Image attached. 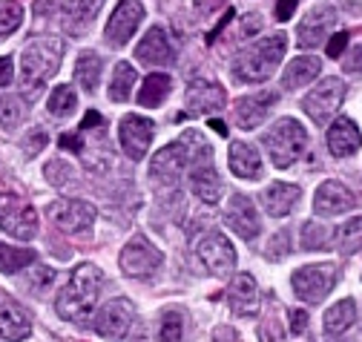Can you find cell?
I'll return each instance as SVG.
<instances>
[{"mask_svg": "<svg viewBox=\"0 0 362 342\" xmlns=\"http://www.w3.org/2000/svg\"><path fill=\"white\" fill-rule=\"evenodd\" d=\"M354 322H356V302H354V299H339L337 305H331L325 311V334L328 336L345 334Z\"/></svg>", "mask_w": 362, "mask_h": 342, "instance_id": "obj_29", "label": "cell"}, {"mask_svg": "<svg viewBox=\"0 0 362 342\" xmlns=\"http://www.w3.org/2000/svg\"><path fill=\"white\" fill-rule=\"evenodd\" d=\"M21 121H23V101L18 95H0V126L15 130Z\"/></svg>", "mask_w": 362, "mask_h": 342, "instance_id": "obj_39", "label": "cell"}, {"mask_svg": "<svg viewBox=\"0 0 362 342\" xmlns=\"http://www.w3.org/2000/svg\"><path fill=\"white\" fill-rule=\"evenodd\" d=\"M52 279H55V271L40 265V268L32 273V290H37V293H40V290H47V288L52 285Z\"/></svg>", "mask_w": 362, "mask_h": 342, "instance_id": "obj_44", "label": "cell"}, {"mask_svg": "<svg viewBox=\"0 0 362 342\" xmlns=\"http://www.w3.org/2000/svg\"><path fill=\"white\" fill-rule=\"evenodd\" d=\"M213 342H239V336H236V331L230 325H218L213 331Z\"/></svg>", "mask_w": 362, "mask_h": 342, "instance_id": "obj_50", "label": "cell"}, {"mask_svg": "<svg viewBox=\"0 0 362 342\" xmlns=\"http://www.w3.org/2000/svg\"><path fill=\"white\" fill-rule=\"evenodd\" d=\"M279 101V95L276 93H256V95H245V98H239L236 101V124L242 126V130H256V126L267 118V112H270V107H274Z\"/></svg>", "mask_w": 362, "mask_h": 342, "instance_id": "obj_20", "label": "cell"}, {"mask_svg": "<svg viewBox=\"0 0 362 342\" xmlns=\"http://www.w3.org/2000/svg\"><path fill=\"white\" fill-rule=\"evenodd\" d=\"M170 90H173V78H170V75H164V72H150V75L144 78V83H141L139 95H135V101H139L141 107H147V110H156V107H161V104L167 101Z\"/></svg>", "mask_w": 362, "mask_h": 342, "instance_id": "obj_28", "label": "cell"}, {"mask_svg": "<svg viewBox=\"0 0 362 342\" xmlns=\"http://www.w3.org/2000/svg\"><path fill=\"white\" fill-rule=\"evenodd\" d=\"M35 262V253L26 247H12L6 242H0V271L4 273H21L26 265Z\"/></svg>", "mask_w": 362, "mask_h": 342, "instance_id": "obj_33", "label": "cell"}, {"mask_svg": "<svg viewBox=\"0 0 362 342\" xmlns=\"http://www.w3.org/2000/svg\"><path fill=\"white\" fill-rule=\"evenodd\" d=\"M135 342H141V339H135Z\"/></svg>", "mask_w": 362, "mask_h": 342, "instance_id": "obj_56", "label": "cell"}, {"mask_svg": "<svg viewBox=\"0 0 362 342\" xmlns=\"http://www.w3.org/2000/svg\"><path fill=\"white\" fill-rule=\"evenodd\" d=\"M337 247L342 256H354L356 250H362V216L345 222L337 230Z\"/></svg>", "mask_w": 362, "mask_h": 342, "instance_id": "obj_34", "label": "cell"}, {"mask_svg": "<svg viewBox=\"0 0 362 342\" xmlns=\"http://www.w3.org/2000/svg\"><path fill=\"white\" fill-rule=\"evenodd\" d=\"M93 126H104V118H101V112L89 110V112L83 115V121H81V130H93Z\"/></svg>", "mask_w": 362, "mask_h": 342, "instance_id": "obj_52", "label": "cell"}, {"mask_svg": "<svg viewBox=\"0 0 362 342\" xmlns=\"http://www.w3.org/2000/svg\"><path fill=\"white\" fill-rule=\"evenodd\" d=\"M101 69H104V64H101V58H98L95 52H83V55L78 58V64H75V78H78L81 90H83L86 95H93V93L98 90Z\"/></svg>", "mask_w": 362, "mask_h": 342, "instance_id": "obj_30", "label": "cell"}, {"mask_svg": "<svg viewBox=\"0 0 362 342\" xmlns=\"http://www.w3.org/2000/svg\"><path fill=\"white\" fill-rule=\"evenodd\" d=\"M64 150H72V153H81L83 150V144L78 141V136H72V133H66V136H61V141H58Z\"/></svg>", "mask_w": 362, "mask_h": 342, "instance_id": "obj_53", "label": "cell"}, {"mask_svg": "<svg viewBox=\"0 0 362 342\" xmlns=\"http://www.w3.org/2000/svg\"><path fill=\"white\" fill-rule=\"evenodd\" d=\"M348 47V32H337L331 40H328V58H339Z\"/></svg>", "mask_w": 362, "mask_h": 342, "instance_id": "obj_46", "label": "cell"}, {"mask_svg": "<svg viewBox=\"0 0 362 342\" xmlns=\"http://www.w3.org/2000/svg\"><path fill=\"white\" fill-rule=\"evenodd\" d=\"M285 49H288V37L282 32L276 35H267L256 44L245 47L236 61H233V75L236 81L242 83H262L274 75V69L279 66V61L285 58Z\"/></svg>", "mask_w": 362, "mask_h": 342, "instance_id": "obj_3", "label": "cell"}, {"mask_svg": "<svg viewBox=\"0 0 362 342\" xmlns=\"http://www.w3.org/2000/svg\"><path fill=\"white\" fill-rule=\"evenodd\" d=\"M141 20H144V6L139 4V0H121V4L115 6V12L110 15V20H107V29H104L107 44L112 49L127 47L129 37L135 35V29L141 26Z\"/></svg>", "mask_w": 362, "mask_h": 342, "instance_id": "obj_12", "label": "cell"}, {"mask_svg": "<svg viewBox=\"0 0 362 342\" xmlns=\"http://www.w3.org/2000/svg\"><path fill=\"white\" fill-rule=\"evenodd\" d=\"M101 288H104L101 268L89 265V262L78 265L69 273V279L61 288V293H58V302H55L58 317L66 319V322H75V325H86L89 317H93V311H95Z\"/></svg>", "mask_w": 362, "mask_h": 342, "instance_id": "obj_1", "label": "cell"}, {"mask_svg": "<svg viewBox=\"0 0 362 342\" xmlns=\"http://www.w3.org/2000/svg\"><path fill=\"white\" fill-rule=\"evenodd\" d=\"M224 101H228V93H224L221 83H213L204 78L193 81L187 87V95H185V107L193 115H213L224 107Z\"/></svg>", "mask_w": 362, "mask_h": 342, "instance_id": "obj_15", "label": "cell"}, {"mask_svg": "<svg viewBox=\"0 0 362 342\" xmlns=\"http://www.w3.org/2000/svg\"><path fill=\"white\" fill-rule=\"evenodd\" d=\"M299 199H302V190H299V184H291V182H274V184H267L264 193H262V201H264L267 213L276 216V219L293 213Z\"/></svg>", "mask_w": 362, "mask_h": 342, "instance_id": "obj_25", "label": "cell"}, {"mask_svg": "<svg viewBox=\"0 0 362 342\" xmlns=\"http://www.w3.org/2000/svg\"><path fill=\"white\" fill-rule=\"evenodd\" d=\"M356 207V196L342 182H325L313 193V213L316 216H342Z\"/></svg>", "mask_w": 362, "mask_h": 342, "instance_id": "obj_18", "label": "cell"}, {"mask_svg": "<svg viewBox=\"0 0 362 342\" xmlns=\"http://www.w3.org/2000/svg\"><path fill=\"white\" fill-rule=\"evenodd\" d=\"M359 141H362L359 126H356L351 118H337V121L328 126V150H331V155H337V158L354 155V153L359 150Z\"/></svg>", "mask_w": 362, "mask_h": 342, "instance_id": "obj_24", "label": "cell"}, {"mask_svg": "<svg viewBox=\"0 0 362 342\" xmlns=\"http://www.w3.org/2000/svg\"><path fill=\"white\" fill-rule=\"evenodd\" d=\"M47 216L64 233H89L95 225V207L81 199H58L47 207Z\"/></svg>", "mask_w": 362, "mask_h": 342, "instance_id": "obj_9", "label": "cell"}, {"mask_svg": "<svg viewBox=\"0 0 362 342\" xmlns=\"http://www.w3.org/2000/svg\"><path fill=\"white\" fill-rule=\"evenodd\" d=\"M135 325V305L124 296H115L110 302H104V308L95 317V331L107 339H124Z\"/></svg>", "mask_w": 362, "mask_h": 342, "instance_id": "obj_13", "label": "cell"}, {"mask_svg": "<svg viewBox=\"0 0 362 342\" xmlns=\"http://www.w3.org/2000/svg\"><path fill=\"white\" fill-rule=\"evenodd\" d=\"M0 230L12 233L21 242L37 236V210L15 193H0Z\"/></svg>", "mask_w": 362, "mask_h": 342, "instance_id": "obj_6", "label": "cell"}, {"mask_svg": "<svg viewBox=\"0 0 362 342\" xmlns=\"http://www.w3.org/2000/svg\"><path fill=\"white\" fill-rule=\"evenodd\" d=\"M256 29H259V15H247V18L242 20V32H245V35H253Z\"/></svg>", "mask_w": 362, "mask_h": 342, "instance_id": "obj_54", "label": "cell"}, {"mask_svg": "<svg viewBox=\"0 0 362 342\" xmlns=\"http://www.w3.org/2000/svg\"><path fill=\"white\" fill-rule=\"evenodd\" d=\"M224 225H228L233 233H239L242 239H256L262 230V219L253 207V201L245 193H236L224 210Z\"/></svg>", "mask_w": 362, "mask_h": 342, "instance_id": "obj_16", "label": "cell"}, {"mask_svg": "<svg viewBox=\"0 0 362 342\" xmlns=\"http://www.w3.org/2000/svg\"><path fill=\"white\" fill-rule=\"evenodd\" d=\"M43 176H47V182L55 184V187H66L75 173H72V164L69 161L52 158V161H47V167H43Z\"/></svg>", "mask_w": 362, "mask_h": 342, "instance_id": "obj_40", "label": "cell"}, {"mask_svg": "<svg viewBox=\"0 0 362 342\" xmlns=\"http://www.w3.org/2000/svg\"><path fill=\"white\" fill-rule=\"evenodd\" d=\"M267 259H274V262H282L285 256H291V230H279L274 239L267 242Z\"/></svg>", "mask_w": 362, "mask_h": 342, "instance_id": "obj_41", "label": "cell"}, {"mask_svg": "<svg viewBox=\"0 0 362 342\" xmlns=\"http://www.w3.org/2000/svg\"><path fill=\"white\" fill-rule=\"evenodd\" d=\"M322 72V61L320 58H310V55H305V58H293L288 66H285V72H282V90H299V87H305V83H310L316 75Z\"/></svg>", "mask_w": 362, "mask_h": 342, "instance_id": "obj_27", "label": "cell"}, {"mask_svg": "<svg viewBox=\"0 0 362 342\" xmlns=\"http://www.w3.org/2000/svg\"><path fill=\"white\" fill-rule=\"evenodd\" d=\"M210 126H213L216 133H221V136L228 133V124H224V121H218V118H213V121H210Z\"/></svg>", "mask_w": 362, "mask_h": 342, "instance_id": "obj_55", "label": "cell"}, {"mask_svg": "<svg viewBox=\"0 0 362 342\" xmlns=\"http://www.w3.org/2000/svg\"><path fill=\"white\" fill-rule=\"evenodd\" d=\"M135 78H139V72H135V66L129 61H118L115 69H112V78H110V98L112 101H127L132 95V87H135Z\"/></svg>", "mask_w": 362, "mask_h": 342, "instance_id": "obj_31", "label": "cell"}, {"mask_svg": "<svg viewBox=\"0 0 362 342\" xmlns=\"http://www.w3.org/2000/svg\"><path fill=\"white\" fill-rule=\"evenodd\" d=\"M334 233L322 222H305L302 225V250H328Z\"/></svg>", "mask_w": 362, "mask_h": 342, "instance_id": "obj_35", "label": "cell"}, {"mask_svg": "<svg viewBox=\"0 0 362 342\" xmlns=\"http://www.w3.org/2000/svg\"><path fill=\"white\" fill-rule=\"evenodd\" d=\"M196 256H199L202 268L216 279H228L236 271V250L224 233H207L196 244Z\"/></svg>", "mask_w": 362, "mask_h": 342, "instance_id": "obj_8", "label": "cell"}, {"mask_svg": "<svg viewBox=\"0 0 362 342\" xmlns=\"http://www.w3.org/2000/svg\"><path fill=\"white\" fill-rule=\"evenodd\" d=\"M337 23H339V15H337L334 6H325V4L313 6L302 18V23L296 26V44H299V49H316V47H322L325 37L337 29Z\"/></svg>", "mask_w": 362, "mask_h": 342, "instance_id": "obj_11", "label": "cell"}, {"mask_svg": "<svg viewBox=\"0 0 362 342\" xmlns=\"http://www.w3.org/2000/svg\"><path fill=\"white\" fill-rule=\"evenodd\" d=\"M342 342H348V339H342Z\"/></svg>", "mask_w": 362, "mask_h": 342, "instance_id": "obj_57", "label": "cell"}, {"mask_svg": "<svg viewBox=\"0 0 362 342\" xmlns=\"http://www.w3.org/2000/svg\"><path fill=\"white\" fill-rule=\"evenodd\" d=\"M270 164L288 170L291 164H296L308 147V130L296 121V118H279L274 126L267 130V136L262 138Z\"/></svg>", "mask_w": 362, "mask_h": 342, "instance_id": "obj_4", "label": "cell"}, {"mask_svg": "<svg viewBox=\"0 0 362 342\" xmlns=\"http://www.w3.org/2000/svg\"><path fill=\"white\" fill-rule=\"evenodd\" d=\"M259 339H262V342H285V328H282L274 317H270V319L259 328Z\"/></svg>", "mask_w": 362, "mask_h": 342, "instance_id": "obj_43", "label": "cell"}, {"mask_svg": "<svg viewBox=\"0 0 362 342\" xmlns=\"http://www.w3.org/2000/svg\"><path fill=\"white\" fill-rule=\"evenodd\" d=\"M12 81H15V61L6 55L0 58V87H9Z\"/></svg>", "mask_w": 362, "mask_h": 342, "instance_id": "obj_47", "label": "cell"}, {"mask_svg": "<svg viewBox=\"0 0 362 342\" xmlns=\"http://www.w3.org/2000/svg\"><path fill=\"white\" fill-rule=\"evenodd\" d=\"M342 101H345V81L337 78V75H331V78H322L305 95L302 110L313 118V124H328L337 115V110L342 107Z\"/></svg>", "mask_w": 362, "mask_h": 342, "instance_id": "obj_7", "label": "cell"}, {"mask_svg": "<svg viewBox=\"0 0 362 342\" xmlns=\"http://www.w3.org/2000/svg\"><path fill=\"white\" fill-rule=\"evenodd\" d=\"M296 6H299V0H279L276 4V20H291Z\"/></svg>", "mask_w": 362, "mask_h": 342, "instance_id": "obj_48", "label": "cell"}, {"mask_svg": "<svg viewBox=\"0 0 362 342\" xmlns=\"http://www.w3.org/2000/svg\"><path fill=\"white\" fill-rule=\"evenodd\" d=\"M118 138L129 161H141L153 141V121L144 115H124L118 126Z\"/></svg>", "mask_w": 362, "mask_h": 342, "instance_id": "obj_14", "label": "cell"}, {"mask_svg": "<svg viewBox=\"0 0 362 342\" xmlns=\"http://www.w3.org/2000/svg\"><path fill=\"white\" fill-rule=\"evenodd\" d=\"M228 6V0H196V12L199 15H210L216 9H224Z\"/></svg>", "mask_w": 362, "mask_h": 342, "instance_id": "obj_49", "label": "cell"}, {"mask_svg": "<svg viewBox=\"0 0 362 342\" xmlns=\"http://www.w3.org/2000/svg\"><path fill=\"white\" fill-rule=\"evenodd\" d=\"M47 107H49V112H52V115L66 118V115H72V112H75V107H78V95H75V90L69 87V83H61V87H55V90H52V95H49Z\"/></svg>", "mask_w": 362, "mask_h": 342, "instance_id": "obj_36", "label": "cell"}, {"mask_svg": "<svg viewBox=\"0 0 362 342\" xmlns=\"http://www.w3.org/2000/svg\"><path fill=\"white\" fill-rule=\"evenodd\" d=\"M29 334H32L29 317H26L18 305L6 302V299H0V336L9 339V342H21V339H26Z\"/></svg>", "mask_w": 362, "mask_h": 342, "instance_id": "obj_26", "label": "cell"}, {"mask_svg": "<svg viewBox=\"0 0 362 342\" xmlns=\"http://www.w3.org/2000/svg\"><path fill=\"white\" fill-rule=\"evenodd\" d=\"M228 164L233 170V176L245 179V182H259L262 173H264V164H262V155L253 144L247 141H233L230 144V153H228Z\"/></svg>", "mask_w": 362, "mask_h": 342, "instance_id": "obj_22", "label": "cell"}, {"mask_svg": "<svg viewBox=\"0 0 362 342\" xmlns=\"http://www.w3.org/2000/svg\"><path fill=\"white\" fill-rule=\"evenodd\" d=\"M104 6V0H61V12L72 26L89 23Z\"/></svg>", "mask_w": 362, "mask_h": 342, "instance_id": "obj_32", "label": "cell"}, {"mask_svg": "<svg viewBox=\"0 0 362 342\" xmlns=\"http://www.w3.org/2000/svg\"><path fill=\"white\" fill-rule=\"evenodd\" d=\"M135 58H139L141 64L147 66H164L173 61V44H170V37L161 26H153L141 40H139V47H135Z\"/></svg>", "mask_w": 362, "mask_h": 342, "instance_id": "obj_21", "label": "cell"}, {"mask_svg": "<svg viewBox=\"0 0 362 342\" xmlns=\"http://www.w3.org/2000/svg\"><path fill=\"white\" fill-rule=\"evenodd\" d=\"M345 69L348 72H362V47H354V52L345 58Z\"/></svg>", "mask_w": 362, "mask_h": 342, "instance_id": "obj_51", "label": "cell"}, {"mask_svg": "<svg viewBox=\"0 0 362 342\" xmlns=\"http://www.w3.org/2000/svg\"><path fill=\"white\" fill-rule=\"evenodd\" d=\"M342 271L334 262H320V265H305L291 276L293 293L308 305H320L322 299L337 288Z\"/></svg>", "mask_w": 362, "mask_h": 342, "instance_id": "obj_5", "label": "cell"}, {"mask_svg": "<svg viewBox=\"0 0 362 342\" xmlns=\"http://www.w3.org/2000/svg\"><path fill=\"white\" fill-rule=\"evenodd\" d=\"M21 23H23V6L15 4V0H4V4H0V40L15 35L21 29Z\"/></svg>", "mask_w": 362, "mask_h": 342, "instance_id": "obj_37", "label": "cell"}, {"mask_svg": "<svg viewBox=\"0 0 362 342\" xmlns=\"http://www.w3.org/2000/svg\"><path fill=\"white\" fill-rule=\"evenodd\" d=\"M47 144H49L47 130H32V133L23 138V144H21V147H23V153H26L29 158H35V155H37L43 147H47Z\"/></svg>", "mask_w": 362, "mask_h": 342, "instance_id": "obj_42", "label": "cell"}, {"mask_svg": "<svg viewBox=\"0 0 362 342\" xmlns=\"http://www.w3.org/2000/svg\"><path fill=\"white\" fill-rule=\"evenodd\" d=\"M187 144L185 141H173L167 147H161L156 155H153V164H150V176L164 182V184H173L178 182V176L185 173L187 167Z\"/></svg>", "mask_w": 362, "mask_h": 342, "instance_id": "obj_17", "label": "cell"}, {"mask_svg": "<svg viewBox=\"0 0 362 342\" xmlns=\"http://www.w3.org/2000/svg\"><path fill=\"white\" fill-rule=\"evenodd\" d=\"M64 61V40L43 35L32 44H26L23 55H21V90L26 98H37V93L43 90V83L49 78H55V72L61 69Z\"/></svg>", "mask_w": 362, "mask_h": 342, "instance_id": "obj_2", "label": "cell"}, {"mask_svg": "<svg viewBox=\"0 0 362 342\" xmlns=\"http://www.w3.org/2000/svg\"><path fill=\"white\" fill-rule=\"evenodd\" d=\"M161 268V250L147 236H132L121 250V271L132 279H147Z\"/></svg>", "mask_w": 362, "mask_h": 342, "instance_id": "obj_10", "label": "cell"}, {"mask_svg": "<svg viewBox=\"0 0 362 342\" xmlns=\"http://www.w3.org/2000/svg\"><path fill=\"white\" fill-rule=\"evenodd\" d=\"M228 302H230V311L236 317H256L259 314V285L250 273H239L230 279V288H228Z\"/></svg>", "mask_w": 362, "mask_h": 342, "instance_id": "obj_19", "label": "cell"}, {"mask_svg": "<svg viewBox=\"0 0 362 342\" xmlns=\"http://www.w3.org/2000/svg\"><path fill=\"white\" fill-rule=\"evenodd\" d=\"M181 336H185V311L173 308V311H167L164 319H161L158 339H161V342H181Z\"/></svg>", "mask_w": 362, "mask_h": 342, "instance_id": "obj_38", "label": "cell"}, {"mask_svg": "<svg viewBox=\"0 0 362 342\" xmlns=\"http://www.w3.org/2000/svg\"><path fill=\"white\" fill-rule=\"evenodd\" d=\"M190 187L193 193L204 201V204H216L221 199V176L216 173V167L210 164V155H204V161H196L193 170H190Z\"/></svg>", "mask_w": 362, "mask_h": 342, "instance_id": "obj_23", "label": "cell"}, {"mask_svg": "<svg viewBox=\"0 0 362 342\" xmlns=\"http://www.w3.org/2000/svg\"><path fill=\"white\" fill-rule=\"evenodd\" d=\"M288 328H291V334H305L308 331V314L305 311H288Z\"/></svg>", "mask_w": 362, "mask_h": 342, "instance_id": "obj_45", "label": "cell"}]
</instances>
